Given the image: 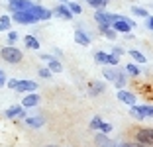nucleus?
Masks as SVG:
<instances>
[{
	"label": "nucleus",
	"mask_w": 153,
	"mask_h": 147,
	"mask_svg": "<svg viewBox=\"0 0 153 147\" xmlns=\"http://www.w3.org/2000/svg\"><path fill=\"white\" fill-rule=\"evenodd\" d=\"M32 6H33L32 0H10L8 2L10 12H16V10H30Z\"/></svg>",
	"instance_id": "f8f14e48"
},
{
	"label": "nucleus",
	"mask_w": 153,
	"mask_h": 147,
	"mask_svg": "<svg viewBox=\"0 0 153 147\" xmlns=\"http://www.w3.org/2000/svg\"><path fill=\"white\" fill-rule=\"evenodd\" d=\"M0 59L4 63H8V65H18V63H22L24 59V53L20 51L18 47H14V45H6V47L0 49Z\"/></svg>",
	"instance_id": "f257e3e1"
},
{
	"label": "nucleus",
	"mask_w": 153,
	"mask_h": 147,
	"mask_svg": "<svg viewBox=\"0 0 153 147\" xmlns=\"http://www.w3.org/2000/svg\"><path fill=\"white\" fill-rule=\"evenodd\" d=\"M0 26L4 27V31L12 30V18H10V14H2L0 16Z\"/></svg>",
	"instance_id": "393cba45"
},
{
	"label": "nucleus",
	"mask_w": 153,
	"mask_h": 147,
	"mask_svg": "<svg viewBox=\"0 0 153 147\" xmlns=\"http://www.w3.org/2000/svg\"><path fill=\"white\" fill-rule=\"evenodd\" d=\"M110 27H112L116 33H130V31L135 27V22L131 18H128V16H120L118 20H114V22H112V26H110Z\"/></svg>",
	"instance_id": "7ed1b4c3"
},
{
	"label": "nucleus",
	"mask_w": 153,
	"mask_h": 147,
	"mask_svg": "<svg viewBox=\"0 0 153 147\" xmlns=\"http://www.w3.org/2000/svg\"><path fill=\"white\" fill-rule=\"evenodd\" d=\"M47 147H53V145H47Z\"/></svg>",
	"instance_id": "37998d69"
},
{
	"label": "nucleus",
	"mask_w": 153,
	"mask_h": 147,
	"mask_svg": "<svg viewBox=\"0 0 153 147\" xmlns=\"http://www.w3.org/2000/svg\"><path fill=\"white\" fill-rule=\"evenodd\" d=\"M128 53H130V57L134 59V63H137V65H143V63H147L145 55L141 53V51H137V49H130Z\"/></svg>",
	"instance_id": "aec40b11"
},
{
	"label": "nucleus",
	"mask_w": 153,
	"mask_h": 147,
	"mask_svg": "<svg viewBox=\"0 0 153 147\" xmlns=\"http://www.w3.org/2000/svg\"><path fill=\"white\" fill-rule=\"evenodd\" d=\"M135 141L143 143L147 147H153V128H141L135 131Z\"/></svg>",
	"instance_id": "423d86ee"
},
{
	"label": "nucleus",
	"mask_w": 153,
	"mask_h": 147,
	"mask_svg": "<svg viewBox=\"0 0 153 147\" xmlns=\"http://www.w3.org/2000/svg\"><path fill=\"white\" fill-rule=\"evenodd\" d=\"M6 37H8V43H10V45H14L16 41H18V33H16V31H12V30H8Z\"/></svg>",
	"instance_id": "2f4dec72"
},
{
	"label": "nucleus",
	"mask_w": 153,
	"mask_h": 147,
	"mask_svg": "<svg viewBox=\"0 0 153 147\" xmlns=\"http://www.w3.org/2000/svg\"><path fill=\"white\" fill-rule=\"evenodd\" d=\"M53 16H59V18H63V20H73V14H71V10L67 8V4H61V2H59V4L55 6V10H53Z\"/></svg>",
	"instance_id": "2eb2a0df"
},
{
	"label": "nucleus",
	"mask_w": 153,
	"mask_h": 147,
	"mask_svg": "<svg viewBox=\"0 0 153 147\" xmlns=\"http://www.w3.org/2000/svg\"><path fill=\"white\" fill-rule=\"evenodd\" d=\"M112 129H114V125H112V124H108V122H104V120H102V124H100L98 131H102V134H110Z\"/></svg>",
	"instance_id": "cd10ccee"
},
{
	"label": "nucleus",
	"mask_w": 153,
	"mask_h": 147,
	"mask_svg": "<svg viewBox=\"0 0 153 147\" xmlns=\"http://www.w3.org/2000/svg\"><path fill=\"white\" fill-rule=\"evenodd\" d=\"M67 8L71 10L73 16H81V14H82V6L76 4V2H73V0H69V2H67Z\"/></svg>",
	"instance_id": "b1692460"
},
{
	"label": "nucleus",
	"mask_w": 153,
	"mask_h": 147,
	"mask_svg": "<svg viewBox=\"0 0 153 147\" xmlns=\"http://www.w3.org/2000/svg\"><path fill=\"white\" fill-rule=\"evenodd\" d=\"M126 85H128V76H120V79L114 80V86H116V88H124Z\"/></svg>",
	"instance_id": "7c9ffc66"
},
{
	"label": "nucleus",
	"mask_w": 153,
	"mask_h": 147,
	"mask_svg": "<svg viewBox=\"0 0 153 147\" xmlns=\"http://www.w3.org/2000/svg\"><path fill=\"white\" fill-rule=\"evenodd\" d=\"M106 90V82L104 80H92L88 85V94L90 96H100V94Z\"/></svg>",
	"instance_id": "4468645a"
},
{
	"label": "nucleus",
	"mask_w": 153,
	"mask_h": 147,
	"mask_svg": "<svg viewBox=\"0 0 153 147\" xmlns=\"http://www.w3.org/2000/svg\"><path fill=\"white\" fill-rule=\"evenodd\" d=\"M39 57H41V61H45V63H47L49 59H53V55H49V53H41Z\"/></svg>",
	"instance_id": "4c0bfd02"
},
{
	"label": "nucleus",
	"mask_w": 153,
	"mask_h": 147,
	"mask_svg": "<svg viewBox=\"0 0 153 147\" xmlns=\"http://www.w3.org/2000/svg\"><path fill=\"white\" fill-rule=\"evenodd\" d=\"M10 18H12V22L22 24V26H33V24L39 22L32 8H30V10H16V12L10 14Z\"/></svg>",
	"instance_id": "f03ea898"
},
{
	"label": "nucleus",
	"mask_w": 153,
	"mask_h": 147,
	"mask_svg": "<svg viewBox=\"0 0 153 147\" xmlns=\"http://www.w3.org/2000/svg\"><path fill=\"white\" fill-rule=\"evenodd\" d=\"M94 143L98 147H114V141L108 137V134H102V131H98L94 135Z\"/></svg>",
	"instance_id": "dca6fc26"
},
{
	"label": "nucleus",
	"mask_w": 153,
	"mask_h": 147,
	"mask_svg": "<svg viewBox=\"0 0 153 147\" xmlns=\"http://www.w3.org/2000/svg\"><path fill=\"white\" fill-rule=\"evenodd\" d=\"M114 147H130L128 143H124V141H118V143H114Z\"/></svg>",
	"instance_id": "ea45409f"
},
{
	"label": "nucleus",
	"mask_w": 153,
	"mask_h": 147,
	"mask_svg": "<svg viewBox=\"0 0 153 147\" xmlns=\"http://www.w3.org/2000/svg\"><path fill=\"white\" fill-rule=\"evenodd\" d=\"M39 102H41V96L33 90V92H26L24 94V98H22V106L24 108H36V106H39Z\"/></svg>",
	"instance_id": "1a4fd4ad"
},
{
	"label": "nucleus",
	"mask_w": 153,
	"mask_h": 147,
	"mask_svg": "<svg viewBox=\"0 0 153 147\" xmlns=\"http://www.w3.org/2000/svg\"><path fill=\"white\" fill-rule=\"evenodd\" d=\"M18 80L20 79H8V80H6V86H8V88H16V85H18Z\"/></svg>",
	"instance_id": "c9c22d12"
},
{
	"label": "nucleus",
	"mask_w": 153,
	"mask_h": 147,
	"mask_svg": "<svg viewBox=\"0 0 153 147\" xmlns=\"http://www.w3.org/2000/svg\"><path fill=\"white\" fill-rule=\"evenodd\" d=\"M14 90H16L18 94L33 92V90H37V82H36V80H30V79H22V80H18V85H16Z\"/></svg>",
	"instance_id": "0eeeda50"
},
{
	"label": "nucleus",
	"mask_w": 153,
	"mask_h": 147,
	"mask_svg": "<svg viewBox=\"0 0 153 147\" xmlns=\"http://www.w3.org/2000/svg\"><path fill=\"white\" fill-rule=\"evenodd\" d=\"M145 27H147L149 31H153V16H151V14L145 18Z\"/></svg>",
	"instance_id": "f704fd0d"
},
{
	"label": "nucleus",
	"mask_w": 153,
	"mask_h": 147,
	"mask_svg": "<svg viewBox=\"0 0 153 147\" xmlns=\"http://www.w3.org/2000/svg\"><path fill=\"white\" fill-rule=\"evenodd\" d=\"M6 80H8V79H6V73L0 69V88H2V86H6Z\"/></svg>",
	"instance_id": "e433bc0d"
},
{
	"label": "nucleus",
	"mask_w": 153,
	"mask_h": 147,
	"mask_svg": "<svg viewBox=\"0 0 153 147\" xmlns=\"http://www.w3.org/2000/svg\"><path fill=\"white\" fill-rule=\"evenodd\" d=\"M118 18H120V14H116V12H108L106 8H98V10H94V22H96V24L112 26V22H114V20H118Z\"/></svg>",
	"instance_id": "20e7f679"
},
{
	"label": "nucleus",
	"mask_w": 153,
	"mask_h": 147,
	"mask_svg": "<svg viewBox=\"0 0 153 147\" xmlns=\"http://www.w3.org/2000/svg\"><path fill=\"white\" fill-rule=\"evenodd\" d=\"M131 14L137 16V18H147L149 16V12L145 8H141V6H131Z\"/></svg>",
	"instance_id": "a878e982"
},
{
	"label": "nucleus",
	"mask_w": 153,
	"mask_h": 147,
	"mask_svg": "<svg viewBox=\"0 0 153 147\" xmlns=\"http://www.w3.org/2000/svg\"><path fill=\"white\" fill-rule=\"evenodd\" d=\"M130 147H147V145H143V143H140V141H131V143H128Z\"/></svg>",
	"instance_id": "58836bf2"
},
{
	"label": "nucleus",
	"mask_w": 153,
	"mask_h": 147,
	"mask_svg": "<svg viewBox=\"0 0 153 147\" xmlns=\"http://www.w3.org/2000/svg\"><path fill=\"white\" fill-rule=\"evenodd\" d=\"M124 69H126L128 76H135V79H137V76L141 75V69H140V65H137V63H128Z\"/></svg>",
	"instance_id": "412c9836"
},
{
	"label": "nucleus",
	"mask_w": 153,
	"mask_h": 147,
	"mask_svg": "<svg viewBox=\"0 0 153 147\" xmlns=\"http://www.w3.org/2000/svg\"><path fill=\"white\" fill-rule=\"evenodd\" d=\"M112 55H116V57H124L126 55V49H122V47H112V51H110Z\"/></svg>",
	"instance_id": "72a5a7b5"
},
{
	"label": "nucleus",
	"mask_w": 153,
	"mask_h": 147,
	"mask_svg": "<svg viewBox=\"0 0 153 147\" xmlns=\"http://www.w3.org/2000/svg\"><path fill=\"white\" fill-rule=\"evenodd\" d=\"M75 43H79V45H90V37L86 36L82 30H75Z\"/></svg>",
	"instance_id": "a211bd4d"
},
{
	"label": "nucleus",
	"mask_w": 153,
	"mask_h": 147,
	"mask_svg": "<svg viewBox=\"0 0 153 147\" xmlns=\"http://www.w3.org/2000/svg\"><path fill=\"white\" fill-rule=\"evenodd\" d=\"M0 31H4V27H2V26H0Z\"/></svg>",
	"instance_id": "79ce46f5"
},
{
	"label": "nucleus",
	"mask_w": 153,
	"mask_h": 147,
	"mask_svg": "<svg viewBox=\"0 0 153 147\" xmlns=\"http://www.w3.org/2000/svg\"><path fill=\"white\" fill-rule=\"evenodd\" d=\"M4 116L10 118V120H18V118H26V108L22 104H12L10 108H6Z\"/></svg>",
	"instance_id": "6e6552de"
},
{
	"label": "nucleus",
	"mask_w": 153,
	"mask_h": 147,
	"mask_svg": "<svg viewBox=\"0 0 153 147\" xmlns=\"http://www.w3.org/2000/svg\"><path fill=\"white\" fill-rule=\"evenodd\" d=\"M32 10H33V14L37 16V20H39V22H49V20L53 18V10L43 8V6H39V4H33Z\"/></svg>",
	"instance_id": "9d476101"
},
{
	"label": "nucleus",
	"mask_w": 153,
	"mask_h": 147,
	"mask_svg": "<svg viewBox=\"0 0 153 147\" xmlns=\"http://www.w3.org/2000/svg\"><path fill=\"white\" fill-rule=\"evenodd\" d=\"M94 63H98V65H102V67H106V65H120V57H116V55L112 53H106V51H96L94 53Z\"/></svg>",
	"instance_id": "39448f33"
},
{
	"label": "nucleus",
	"mask_w": 153,
	"mask_h": 147,
	"mask_svg": "<svg viewBox=\"0 0 153 147\" xmlns=\"http://www.w3.org/2000/svg\"><path fill=\"white\" fill-rule=\"evenodd\" d=\"M37 75H39L41 79H51V75H53V73H51V71H49L47 67H41L39 71H37Z\"/></svg>",
	"instance_id": "473e14b6"
},
{
	"label": "nucleus",
	"mask_w": 153,
	"mask_h": 147,
	"mask_svg": "<svg viewBox=\"0 0 153 147\" xmlns=\"http://www.w3.org/2000/svg\"><path fill=\"white\" fill-rule=\"evenodd\" d=\"M24 124L27 128H33V129H39L45 125V118L43 116H26L24 118Z\"/></svg>",
	"instance_id": "ddd939ff"
},
{
	"label": "nucleus",
	"mask_w": 153,
	"mask_h": 147,
	"mask_svg": "<svg viewBox=\"0 0 153 147\" xmlns=\"http://www.w3.org/2000/svg\"><path fill=\"white\" fill-rule=\"evenodd\" d=\"M130 116L134 118V120H137V122L145 120L143 110H141V106H140V104H131V106H130Z\"/></svg>",
	"instance_id": "6ab92c4d"
},
{
	"label": "nucleus",
	"mask_w": 153,
	"mask_h": 147,
	"mask_svg": "<svg viewBox=\"0 0 153 147\" xmlns=\"http://www.w3.org/2000/svg\"><path fill=\"white\" fill-rule=\"evenodd\" d=\"M47 69H49L51 73H61L63 71V65H61V61H59L57 57H53V59L47 61Z\"/></svg>",
	"instance_id": "4be33fe9"
},
{
	"label": "nucleus",
	"mask_w": 153,
	"mask_h": 147,
	"mask_svg": "<svg viewBox=\"0 0 153 147\" xmlns=\"http://www.w3.org/2000/svg\"><path fill=\"white\" fill-rule=\"evenodd\" d=\"M116 98L120 100V102L128 104V106H131V104H135V102H137V96H135L134 92H130V90H126V88H118Z\"/></svg>",
	"instance_id": "9b49d317"
},
{
	"label": "nucleus",
	"mask_w": 153,
	"mask_h": 147,
	"mask_svg": "<svg viewBox=\"0 0 153 147\" xmlns=\"http://www.w3.org/2000/svg\"><path fill=\"white\" fill-rule=\"evenodd\" d=\"M59 2H61V4H67V2H69V0H59Z\"/></svg>",
	"instance_id": "a19ab883"
},
{
	"label": "nucleus",
	"mask_w": 153,
	"mask_h": 147,
	"mask_svg": "<svg viewBox=\"0 0 153 147\" xmlns=\"http://www.w3.org/2000/svg\"><path fill=\"white\" fill-rule=\"evenodd\" d=\"M86 4L90 6V8H94V10H98V8H106L108 6V2L110 0H85Z\"/></svg>",
	"instance_id": "5701e85b"
},
{
	"label": "nucleus",
	"mask_w": 153,
	"mask_h": 147,
	"mask_svg": "<svg viewBox=\"0 0 153 147\" xmlns=\"http://www.w3.org/2000/svg\"><path fill=\"white\" fill-rule=\"evenodd\" d=\"M24 45H26L27 49H33V51H37V49L41 47L39 39H37L36 36H26V37H24Z\"/></svg>",
	"instance_id": "f3484780"
},
{
	"label": "nucleus",
	"mask_w": 153,
	"mask_h": 147,
	"mask_svg": "<svg viewBox=\"0 0 153 147\" xmlns=\"http://www.w3.org/2000/svg\"><path fill=\"white\" fill-rule=\"evenodd\" d=\"M102 36H104V37H108V39H116V37H118V33L112 30V27H106V30L102 31Z\"/></svg>",
	"instance_id": "c756f323"
},
{
	"label": "nucleus",
	"mask_w": 153,
	"mask_h": 147,
	"mask_svg": "<svg viewBox=\"0 0 153 147\" xmlns=\"http://www.w3.org/2000/svg\"><path fill=\"white\" fill-rule=\"evenodd\" d=\"M100 124H102V118H100V116H94V118H90V129H96V131H98Z\"/></svg>",
	"instance_id": "bb28decb"
},
{
	"label": "nucleus",
	"mask_w": 153,
	"mask_h": 147,
	"mask_svg": "<svg viewBox=\"0 0 153 147\" xmlns=\"http://www.w3.org/2000/svg\"><path fill=\"white\" fill-rule=\"evenodd\" d=\"M141 110H143V116L145 118H153V104H143Z\"/></svg>",
	"instance_id": "c85d7f7f"
}]
</instances>
